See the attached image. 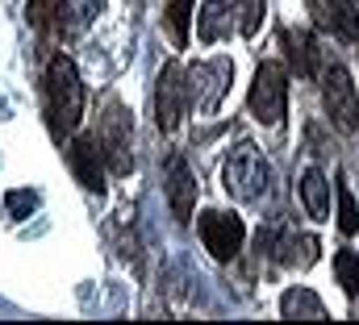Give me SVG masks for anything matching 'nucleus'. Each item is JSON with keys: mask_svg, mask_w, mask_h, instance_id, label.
Here are the masks:
<instances>
[{"mask_svg": "<svg viewBox=\"0 0 359 325\" xmlns=\"http://www.w3.org/2000/svg\"><path fill=\"white\" fill-rule=\"evenodd\" d=\"M334 275H339L347 296H359V254L355 250H339L334 254Z\"/></svg>", "mask_w": 359, "mask_h": 325, "instance_id": "6ab92c4d", "label": "nucleus"}, {"mask_svg": "<svg viewBox=\"0 0 359 325\" xmlns=\"http://www.w3.org/2000/svg\"><path fill=\"white\" fill-rule=\"evenodd\" d=\"M104 8V0H63L59 4V29L67 34V38H76V34H84L92 21H96V13Z\"/></svg>", "mask_w": 359, "mask_h": 325, "instance_id": "2eb2a0df", "label": "nucleus"}, {"mask_svg": "<svg viewBox=\"0 0 359 325\" xmlns=\"http://www.w3.org/2000/svg\"><path fill=\"white\" fill-rule=\"evenodd\" d=\"M168 205H172V217H176L180 226L192 221V209H196V179H192L188 162L180 159V155H172V162H168Z\"/></svg>", "mask_w": 359, "mask_h": 325, "instance_id": "9b49d317", "label": "nucleus"}, {"mask_svg": "<svg viewBox=\"0 0 359 325\" xmlns=\"http://www.w3.org/2000/svg\"><path fill=\"white\" fill-rule=\"evenodd\" d=\"M280 313H284V317L322 321V317H326V305H322V300H318V292H309V288H288V292L280 296Z\"/></svg>", "mask_w": 359, "mask_h": 325, "instance_id": "dca6fc26", "label": "nucleus"}, {"mask_svg": "<svg viewBox=\"0 0 359 325\" xmlns=\"http://www.w3.org/2000/svg\"><path fill=\"white\" fill-rule=\"evenodd\" d=\"M322 104H326V117L334 130L343 134H355L359 130V96H355V83L347 76V67L330 63L322 71Z\"/></svg>", "mask_w": 359, "mask_h": 325, "instance_id": "39448f33", "label": "nucleus"}, {"mask_svg": "<svg viewBox=\"0 0 359 325\" xmlns=\"http://www.w3.org/2000/svg\"><path fill=\"white\" fill-rule=\"evenodd\" d=\"M192 4H196V0H168V13H163V21H168V34H172V42H176V46H184V42H188Z\"/></svg>", "mask_w": 359, "mask_h": 325, "instance_id": "a211bd4d", "label": "nucleus"}, {"mask_svg": "<svg viewBox=\"0 0 359 325\" xmlns=\"http://www.w3.org/2000/svg\"><path fill=\"white\" fill-rule=\"evenodd\" d=\"M230 80H234L230 59H209V63L188 67V96H192L196 113H217L226 92H230Z\"/></svg>", "mask_w": 359, "mask_h": 325, "instance_id": "0eeeda50", "label": "nucleus"}, {"mask_svg": "<svg viewBox=\"0 0 359 325\" xmlns=\"http://www.w3.org/2000/svg\"><path fill=\"white\" fill-rule=\"evenodd\" d=\"M201 238H205V250L217 258V263H230L243 242H247V226L238 213H222V209H209L201 213Z\"/></svg>", "mask_w": 359, "mask_h": 325, "instance_id": "6e6552de", "label": "nucleus"}, {"mask_svg": "<svg viewBox=\"0 0 359 325\" xmlns=\"http://www.w3.org/2000/svg\"><path fill=\"white\" fill-rule=\"evenodd\" d=\"M280 42H284V50H288V67H292L301 80H313V76H318V42H313V34H305V29H284Z\"/></svg>", "mask_w": 359, "mask_h": 325, "instance_id": "f8f14e48", "label": "nucleus"}, {"mask_svg": "<svg viewBox=\"0 0 359 325\" xmlns=\"http://www.w3.org/2000/svg\"><path fill=\"white\" fill-rule=\"evenodd\" d=\"M188 104H192V96H188V67H180L172 59V63H163V71L155 80V121H159V130L172 134L184 121Z\"/></svg>", "mask_w": 359, "mask_h": 325, "instance_id": "423d86ee", "label": "nucleus"}, {"mask_svg": "<svg viewBox=\"0 0 359 325\" xmlns=\"http://www.w3.org/2000/svg\"><path fill=\"white\" fill-rule=\"evenodd\" d=\"M247 109L259 125H280L288 113V71L280 63H259L247 92Z\"/></svg>", "mask_w": 359, "mask_h": 325, "instance_id": "7ed1b4c3", "label": "nucleus"}, {"mask_svg": "<svg viewBox=\"0 0 359 325\" xmlns=\"http://www.w3.org/2000/svg\"><path fill=\"white\" fill-rule=\"evenodd\" d=\"M4 205H8V213H13V217H29V213L38 209V192H8V200H4Z\"/></svg>", "mask_w": 359, "mask_h": 325, "instance_id": "4be33fe9", "label": "nucleus"}, {"mask_svg": "<svg viewBox=\"0 0 359 325\" xmlns=\"http://www.w3.org/2000/svg\"><path fill=\"white\" fill-rule=\"evenodd\" d=\"M271 184H276L271 162L264 159V151H259L255 142H238V146L226 155V167H222V188H226L234 200L255 205V200H264V196L271 192Z\"/></svg>", "mask_w": 359, "mask_h": 325, "instance_id": "f03ea898", "label": "nucleus"}, {"mask_svg": "<svg viewBox=\"0 0 359 325\" xmlns=\"http://www.w3.org/2000/svg\"><path fill=\"white\" fill-rule=\"evenodd\" d=\"M96 138H100V151L109 162V175H130L134 155H130V142H134V125H130V113L121 109V100H109L104 104V117L96 125Z\"/></svg>", "mask_w": 359, "mask_h": 325, "instance_id": "20e7f679", "label": "nucleus"}, {"mask_svg": "<svg viewBox=\"0 0 359 325\" xmlns=\"http://www.w3.org/2000/svg\"><path fill=\"white\" fill-rule=\"evenodd\" d=\"M42 100H46V125L50 134L63 142L76 134L80 117H84V83L80 71L67 55H50L46 76H42Z\"/></svg>", "mask_w": 359, "mask_h": 325, "instance_id": "f257e3e1", "label": "nucleus"}, {"mask_svg": "<svg viewBox=\"0 0 359 325\" xmlns=\"http://www.w3.org/2000/svg\"><path fill=\"white\" fill-rule=\"evenodd\" d=\"M67 167H72V175L80 179V188L104 192V171H109V162H104V151H100V138H96V134H76V138H72V146H67Z\"/></svg>", "mask_w": 359, "mask_h": 325, "instance_id": "1a4fd4ad", "label": "nucleus"}, {"mask_svg": "<svg viewBox=\"0 0 359 325\" xmlns=\"http://www.w3.org/2000/svg\"><path fill=\"white\" fill-rule=\"evenodd\" d=\"M230 17H234V0H205V4H201V17H196V34H201V42H217V38H226Z\"/></svg>", "mask_w": 359, "mask_h": 325, "instance_id": "4468645a", "label": "nucleus"}, {"mask_svg": "<svg viewBox=\"0 0 359 325\" xmlns=\"http://www.w3.org/2000/svg\"><path fill=\"white\" fill-rule=\"evenodd\" d=\"M301 205H305V213L313 221H330V184H326V175L318 167H309L301 175Z\"/></svg>", "mask_w": 359, "mask_h": 325, "instance_id": "ddd939ff", "label": "nucleus"}, {"mask_svg": "<svg viewBox=\"0 0 359 325\" xmlns=\"http://www.w3.org/2000/svg\"><path fill=\"white\" fill-rule=\"evenodd\" d=\"M59 4H63V0H29V8H25L29 25L46 34V29H50V25L59 21Z\"/></svg>", "mask_w": 359, "mask_h": 325, "instance_id": "412c9836", "label": "nucleus"}, {"mask_svg": "<svg viewBox=\"0 0 359 325\" xmlns=\"http://www.w3.org/2000/svg\"><path fill=\"white\" fill-rule=\"evenodd\" d=\"M264 8H268L264 0H234V29L243 38H255L264 25Z\"/></svg>", "mask_w": 359, "mask_h": 325, "instance_id": "f3484780", "label": "nucleus"}, {"mask_svg": "<svg viewBox=\"0 0 359 325\" xmlns=\"http://www.w3.org/2000/svg\"><path fill=\"white\" fill-rule=\"evenodd\" d=\"M334 196H339V230H343V234H359V209H355V196H351V188H347L343 179H339Z\"/></svg>", "mask_w": 359, "mask_h": 325, "instance_id": "aec40b11", "label": "nucleus"}, {"mask_svg": "<svg viewBox=\"0 0 359 325\" xmlns=\"http://www.w3.org/2000/svg\"><path fill=\"white\" fill-rule=\"evenodd\" d=\"M309 17L318 21V29L343 38V42H355L359 38V8L355 0H309Z\"/></svg>", "mask_w": 359, "mask_h": 325, "instance_id": "9d476101", "label": "nucleus"}]
</instances>
